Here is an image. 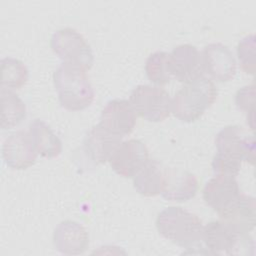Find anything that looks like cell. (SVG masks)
Segmentation results:
<instances>
[{
    "instance_id": "cell-16",
    "label": "cell",
    "mask_w": 256,
    "mask_h": 256,
    "mask_svg": "<svg viewBox=\"0 0 256 256\" xmlns=\"http://www.w3.org/2000/svg\"><path fill=\"white\" fill-rule=\"evenodd\" d=\"M122 136L116 135L97 124L87 133L83 142V149L92 162L103 164L109 161L113 152L122 143Z\"/></svg>"
},
{
    "instance_id": "cell-22",
    "label": "cell",
    "mask_w": 256,
    "mask_h": 256,
    "mask_svg": "<svg viewBox=\"0 0 256 256\" xmlns=\"http://www.w3.org/2000/svg\"><path fill=\"white\" fill-rule=\"evenodd\" d=\"M145 73L149 81L158 86L168 84L172 78L169 54L164 51H156L150 54L145 62Z\"/></svg>"
},
{
    "instance_id": "cell-8",
    "label": "cell",
    "mask_w": 256,
    "mask_h": 256,
    "mask_svg": "<svg viewBox=\"0 0 256 256\" xmlns=\"http://www.w3.org/2000/svg\"><path fill=\"white\" fill-rule=\"evenodd\" d=\"M149 160L147 146L138 139L123 141L109 159L112 170L125 178H133Z\"/></svg>"
},
{
    "instance_id": "cell-17",
    "label": "cell",
    "mask_w": 256,
    "mask_h": 256,
    "mask_svg": "<svg viewBox=\"0 0 256 256\" xmlns=\"http://www.w3.org/2000/svg\"><path fill=\"white\" fill-rule=\"evenodd\" d=\"M221 220L240 234H249L256 224L255 198L240 193L233 204L219 215Z\"/></svg>"
},
{
    "instance_id": "cell-9",
    "label": "cell",
    "mask_w": 256,
    "mask_h": 256,
    "mask_svg": "<svg viewBox=\"0 0 256 256\" xmlns=\"http://www.w3.org/2000/svg\"><path fill=\"white\" fill-rule=\"evenodd\" d=\"M38 152L30 132L18 130L10 134L2 146L5 164L14 170H24L36 162Z\"/></svg>"
},
{
    "instance_id": "cell-2",
    "label": "cell",
    "mask_w": 256,
    "mask_h": 256,
    "mask_svg": "<svg viewBox=\"0 0 256 256\" xmlns=\"http://www.w3.org/2000/svg\"><path fill=\"white\" fill-rule=\"evenodd\" d=\"M87 71L62 63L53 73V82L61 106L70 111L88 108L94 100V90Z\"/></svg>"
},
{
    "instance_id": "cell-25",
    "label": "cell",
    "mask_w": 256,
    "mask_h": 256,
    "mask_svg": "<svg viewBox=\"0 0 256 256\" xmlns=\"http://www.w3.org/2000/svg\"><path fill=\"white\" fill-rule=\"evenodd\" d=\"M241 164L240 160L217 152L212 160V169L215 174L236 177L240 172Z\"/></svg>"
},
{
    "instance_id": "cell-10",
    "label": "cell",
    "mask_w": 256,
    "mask_h": 256,
    "mask_svg": "<svg viewBox=\"0 0 256 256\" xmlns=\"http://www.w3.org/2000/svg\"><path fill=\"white\" fill-rule=\"evenodd\" d=\"M169 65L172 77L183 84L196 80L204 73L202 55L191 44L176 46L169 53Z\"/></svg>"
},
{
    "instance_id": "cell-21",
    "label": "cell",
    "mask_w": 256,
    "mask_h": 256,
    "mask_svg": "<svg viewBox=\"0 0 256 256\" xmlns=\"http://www.w3.org/2000/svg\"><path fill=\"white\" fill-rule=\"evenodd\" d=\"M28 69L25 64L12 57L1 60V88L20 89L28 80Z\"/></svg>"
},
{
    "instance_id": "cell-15",
    "label": "cell",
    "mask_w": 256,
    "mask_h": 256,
    "mask_svg": "<svg viewBox=\"0 0 256 256\" xmlns=\"http://www.w3.org/2000/svg\"><path fill=\"white\" fill-rule=\"evenodd\" d=\"M198 189V179L194 174L180 169H164V183L161 195L167 201H189L195 197Z\"/></svg>"
},
{
    "instance_id": "cell-6",
    "label": "cell",
    "mask_w": 256,
    "mask_h": 256,
    "mask_svg": "<svg viewBox=\"0 0 256 256\" xmlns=\"http://www.w3.org/2000/svg\"><path fill=\"white\" fill-rule=\"evenodd\" d=\"M135 113L149 122L164 121L172 112V98L158 86L138 85L129 97Z\"/></svg>"
},
{
    "instance_id": "cell-23",
    "label": "cell",
    "mask_w": 256,
    "mask_h": 256,
    "mask_svg": "<svg viewBox=\"0 0 256 256\" xmlns=\"http://www.w3.org/2000/svg\"><path fill=\"white\" fill-rule=\"evenodd\" d=\"M237 55L241 69L250 75L255 73V35L242 38L237 45Z\"/></svg>"
},
{
    "instance_id": "cell-19",
    "label": "cell",
    "mask_w": 256,
    "mask_h": 256,
    "mask_svg": "<svg viewBox=\"0 0 256 256\" xmlns=\"http://www.w3.org/2000/svg\"><path fill=\"white\" fill-rule=\"evenodd\" d=\"M29 132L38 154L42 157L55 158L61 154V140L44 121L40 119L33 120L30 123Z\"/></svg>"
},
{
    "instance_id": "cell-7",
    "label": "cell",
    "mask_w": 256,
    "mask_h": 256,
    "mask_svg": "<svg viewBox=\"0 0 256 256\" xmlns=\"http://www.w3.org/2000/svg\"><path fill=\"white\" fill-rule=\"evenodd\" d=\"M217 152L234 159L249 162L254 165L255 142L254 136H249L242 127L229 125L221 129L215 138Z\"/></svg>"
},
{
    "instance_id": "cell-3",
    "label": "cell",
    "mask_w": 256,
    "mask_h": 256,
    "mask_svg": "<svg viewBox=\"0 0 256 256\" xmlns=\"http://www.w3.org/2000/svg\"><path fill=\"white\" fill-rule=\"evenodd\" d=\"M215 83L208 77L201 76L184 84L172 99L173 115L187 123L197 121L217 99Z\"/></svg>"
},
{
    "instance_id": "cell-13",
    "label": "cell",
    "mask_w": 256,
    "mask_h": 256,
    "mask_svg": "<svg viewBox=\"0 0 256 256\" xmlns=\"http://www.w3.org/2000/svg\"><path fill=\"white\" fill-rule=\"evenodd\" d=\"M98 124L108 131L124 137L134 130L136 113L128 100L113 99L107 102L102 109Z\"/></svg>"
},
{
    "instance_id": "cell-1",
    "label": "cell",
    "mask_w": 256,
    "mask_h": 256,
    "mask_svg": "<svg viewBox=\"0 0 256 256\" xmlns=\"http://www.w3.org/2000/svg\"><path fill=\"white\" fill-rule=\"evenodd\" d=\"M156 228L161 236L182 248H202V221L182 207L170 206L162 210L157 216Z\"/></svg>"
},
{
    "instance_id": "cell-5",
    "label": "cell",
    "mask_w": 256,
    "mask_h": 256,
    "mask_svg": "<svg viewBox=\"0 0 256 256\" xmlns=\"http://www.w3.org/2000/svg\"><path fill=\"white\" fill-rule=\"evenodd\" d=\"M53 52L63 61V63L79 67L88 71L94 61L91 46L77 30L73 28H63L57 30L50 42Z\"/></svg>"
},
{
    "instance_id": "cell-12",
    "label": "cell",
    "mask_w": 256,
    "mask_h": 256,
    "mask_svg": "<svg viewBox=\"0 0 256 256\" xmlns=\"http://www.w3.org/2000/svg\"><path fill=\"white\" fill-rule=\"evenodd\" d=\"M240 193L236 177L215 174L203 188V200L220 215L233 204Z\"/></svg>"
},
{
    "instance_id": "cell-20",
    "label": "cell",
    "mask_w": 256,
    "mask_h": 256,
    "mask_svg": "<svg viewBox=\"0 0 256 256\" xmlns=\"http://www.w3.org/2000/svg\"><path fill=\"white\" fill-rule=\"evenodd\" d=\"M1 128L11 129L26 118V106L23 100L12 90L1 88Z\"/></svg>"
},
{
    "instance_id": "cell-4",
    "label": "cell",
    "mask_w": 256,
    "mask_h": 256,
    "mask_svg": "<svg viewBox=\"0 0 256 256\" xmlns=\"http://www.w3.org/2000/svg\"><path fill=\"white\" fill-rule=\"evenodd\" d=\"M207 253L213 255H253L255 244L249 234H240L222 220L211 221L203 228Z\"/></svg>"
},
{
    "instance_id": "cell-18",
    "label": "cell",
    "mask_w": 256,
    "mask_h": 256,
    "mask_svg": "<svg viewBox=\"0 0 256 256\" xmlns=\"http://www.w3.org/2000/svg\"><path fill=\"white\" fill-rule=\"evenodd\" d=\"M164 183V169L155 159H149L133 177L136 192L145 197L161 194Z\"/></svg>"
},
{
    "instance_id": "cell-14",
    "label": "cell",
    "mask_w": 256,
    "mask_h": 256,
    "mask_svg": "<svg viewBox=\"0 0 256 256\" xmlns=\"http://www.w3.org/2000/svg\"><path fill=\"white\" fill-rule=\"evenodd\" d=\"M53 244L55 249L63 254H82L89 247V234L79 222L64 220L54 229Z\"/></svg>"
},
{
    "instance_id": "cell-24",
    "label": "cell",
    "mask_w": 256,
    "mask_h": 256,
    "mask_svg": "<svg viewBox=\"0 0 256 256\" xmlns=\"http://www.w3.org/2000/svg\"><path fill=\"white\" fill-rule=\"evenodd\" d=\"M236 106L247 113V122L251 130L254 129V104H255V86L254 84L240 88L235 95Z\"/></svg>"
},
{
    "instance_id": "cell-11",
    "label": "cell",
    "mask_w": 256,
    "mask_h": 256,
    "mask_svg": "<svg viewBox=\"0 0 256 256\" xmlns=\"http://www.w3.org/2000/svg\"><path fill=\"white\" fill-rule=\"evenodd\" d=\"M203 70L217 82L231 81L236 74V60L222 43H210L201 53Z\"/></svg>"
}]
</instances>
